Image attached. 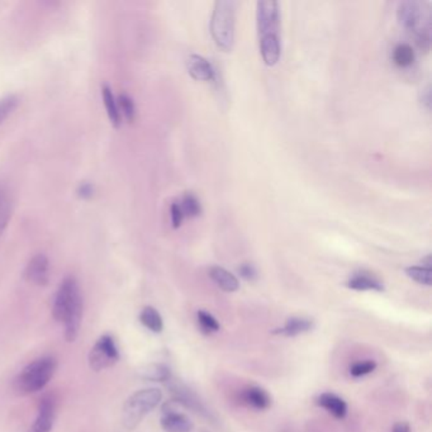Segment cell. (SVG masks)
<instances>
[{"label":"cell","instance_id":"cell-21","mask_svg":"<svg viewBox=\"0 0 432 432\" xmlns=\"http://www.w3.org/2000/svg\"><path fill=\"white\" fill-rule=\"evenodd\" d=\"M140 322H141L150 331L160 333L164 330L161 315L156 311L154 307H145L140 313Z\"/></svg>","mask_w":432,"mask_h":432},{"label":"cell","instance_id":"cell-16","mask_svg":"<svg viewBox=\"0 0 432 432\" xmlns=\"http://www.w3.org/2000/svg\"><path fill=\"white\" fill-rule=\"evenodd\" d=\"M260 51L268 66H274L280 59V41L278 34L260 36Z\"/></svg>","mask_w":432,"mask_h":432},{"label":"cell","instance_id":"cell-4","mask_svg":"<svg viewBox=\"0 0 432 432\" xmlns=\"http://www.w3.org/2000/svg\"><path fill=\"white\" fill-rule=\"evenodd\" d=\"M162 393L157 388L142 389L132 394L123 405V425L132 430L161 402Z\"/></svg>","mask_w":432,"mask_h":432},{"label":"cell","instance_id":"cell-18","mask_svg":"<svg viewBox=\"0 0 432 432\" xmlns=\"http://www.w3.org/2000/svg\"><path fill=\"white\" fill-rule=\"evenodd\" d=\"M210 277L212 278V280L224 291H236L240 288V283H238V279H237L232 273L229 271H226L224 268L221 266H213L210 269Z\"/></svg>","mask_w":432,"mask_h":432},{"label":"cell","instance_id":"cell-2","mask_svg":"<svg viewBox=\"0 0 432 432\" xmlns=\"http://www.w3.org/2000/svg\"><path fill=\"white\" fill-rule=\"evenodd\" d=\"M56 368L57 363L52 357H45L29 363L14 379V393L24 397L40 392L54 377Z\"/></svg>","mask_w":432,"mask_h":432},{"label":"cell","instance_id":"cell-20","mask_svg":"<svg viewBox=\"0 0 432 432\" xmlns=\"http://www.w3.org/2000/svg\"><path fill=\"white\" fill-rule=\"evenodd\" d=\"M101 96H103L104 106H106V109H107V113H108L109 120L112 122V124L115 127H120L121 126L122 115L120 113V109H118V104H117V101H115V95H113L112 90L107 85L101 88Z\"/></svg>","mask_w":432,"mask_h":432},{"label":"cell","instance_id":"cell-33","mask_svg":"<svg viewBox=\"0 0 432 432\" xmlns=\"http://www.w3.org/2000/svg\"><path fill=\"white\" fill-rule=\"evenodd\" d=\"M422 103L425 104L426 108L430 109V106H431V92H430V87H427V88L422 92Z\"/></svg>","mask_w":432,"mask_h":432},{"label":"cell","instance_id":"cell-14","mask_svg":"<svg viewBox=\"0 0 432 432\" xmlns=\"http://www.w3.org/2000/svg\"><path fill=\"white\" fill-rule=\"evenodd\" d=\"M243 403L257 411L268 410L271 405V394L257 385H251L243 391Z\"/></svg>","mask_w":432,"mask_h":432},{"label":"cell","instance_id":"cell-31","mask_svg":"<svg viewBox=\"0 0 432 432\" xmlns=\"http://www.w3.org/2000/svg\"><path fill=\"white\" fill-rule=\"evenodd\" d=\"M238 273L240 275L246 279V280H255L257 278V271L254 265L251 264H243L240 268H238Z\"/></svg>","mask_w":432,"mask_h":432},{"label":"cell","instance_id":"cell-15","mask_svg":"<svg viewBox=\"0 0 432 432\" xmlns=\"http://www.w3.org/2000/svg\"><path fill=\"white\" fill-rule=\"evenodd\" d=\"M188 71L193 79L198 81H210L215 79V70L210 61L206 60L199 55H190L187 61Z\"/></svg>","mask_w":432,"mask_h":432},{"label":"cell","instance_id":"cell-8","mask_svg":"<svg viewBox=\"0 0 432 432\" xmlns=\"http://www.w3.org/2000/svg\"><path fill=\"white\" fill-rule=\"evenodd\" d=\"M279 6L274 0L257 3V29L260 36L278 34Z\"/></svg>","mask_w":432,"mask_h":432},{"label":"cell","instance_id":"cell-32","mask_svg":"<svg viewBox=\"0 0 432 432\" xmlns=\"http://www.w3.org/2000/svg\"><path fill=\"white\" fill-rule=\"evenodd\" d=\"M93 193H94V188L89 182H82L80 187H79V189H78V194L82 199H88V198L93 196Z\"/></svg>","mask_w":432,"mask_h":432},{"label":"cell","instance_id":"cell-24","mask_svg":"<svg viewBox=\"0 0 432 432\" xmlns=\"http://www.w3.org/2000/svg\"><path fill=\"white\" fill-rule=\"evenodd\" d=\"M196 321L199 324V329L203 333L210 335L215 332L219 331V324L216 318L213 317L210 313L206 311L196 312Z\"/></svg>","mask_w":432,"mask_h":432},{"label":"cell","instance_id":"cell-9","mask_svg":"<svg viewBox=\"0 0 432 432\" xmlns=\"http://www.w3.org/2000/svg\"><path fill=\"white\" fill-rule=\"evenodd\" d=\"M175 402L170 401L162 405L161 427L165 432H192L194 424L184 413L178 412Z\"/></svg>","mask_w":432,"mask_h":432},{"label":"cell","instance_id":"cell-28","mask_svg":"<svg viewBox=\"0 0 432 432\" xmlns=\"http://www.w3.org/2000/svg\"><path fill=\"white\" fill-rule=\"evenodd\" d=\"M377 369V363L374 360H366V361H359L357 364L352 365L350 368V374L354 378H360L368 375Z\"/></svg>","mask_w":432,"mask_h":432},{"label":"cell","instance_id":"cell-34","mask_svg":"<svg viewBox=\"0 0 432 432\" xmlns=\"http://www.w3.org/2000/svg\"><path fill=\"white\" fill-rule=\"evenodd\" d=\"M392 432H411V429L407 422H398L393 427Z\"/></svg>","mask_w":432,"mask_h":432},{"label":"cell","instance_id":"cell-5","mask_svg":"<svg viewBox=\"0 0 432 432\" xmlns=\"http://www.w3.org/2000/svg\"><path fill=\"white\" fill-rule=\"evenodd\" d=\"M398 20L402 27L413 32L416 38L430 37V12L419 1H403L399 4Z\"/></svg>","mask_w":432,"mask_h":432},{"label":"cell","instance_id":"cell-10","mask_svg":"<svg viewBox=\"0 0 432 432\" xmlns=\"http://www.w3.org/2000/svg\"><path fill=\"white\" fill-rule=\"evenodd\" d=\"M50 261L48 257L43 254H37L32 257L24 269L26 280L38 287L48 285L50 279Z\"/></svg>","mask_w":432,"mask_h":432},{"label":"cell","instance_id":"cell-12","mask_svg":"<svg viewBox=\"0 0 432 432\" xmlns=\"http://www.w3.org/2000/svg\"><path fill=\"white\" fill-rule=\"evenodd\" d=\"M315 327V322L312 318L291 317L285 322L282 329H277L273 331L274 335H280L285 338H296L298 335H303L312 331Z\"/></svg>","mask_w":432,"mask_h":432},{"label":"cell","instance_id":"cell-22","mask_svg":"<svg viewBox=\"0 0 432 432\" xmlns=\"http://www.w3.org/2000/svg\"><path fill=\"white\" fill-rule=\"evenodd\" d=\"M141 377L151 382H166L171 378V373L166 365L151 364L142 369Z\"/></svg>","mask_w":432,"mask_h":432},{"label":"cell","instance_id":"cell-17","mask_svg":"<svg viewBox=\"0 0 432 432\" xmlns=\"http://www.w3.org/2000/svg\"><path fill=\"white\" fill-rule=\"evenodd\" d=\"M347 288L358 291H384V285L379 280L378 278L374 277L370 273H365V271H360V273L354 274L347 282Z\"/></svg>","mask_w":432,"mask_h":432},{"label":"cell","instance_id":"cell-13","mask_svg":"<svg viewBox=\"0 0 432 432\" xmlns=\"http://www.w3.org/2000/svg\"><path fill=\"white\" fill-rule=\"evenodd\" d=\"M316 403L322 407L335 419H343L347 415V403L335 393H322L316 399Z\"/></svg>","mask_w":432,"mask_h":432},{"label":"cell","instance_id":"cell-30","mask_svg":"<svg viewBox=\"0 0 432 432\" xmlns=\"http://www.w3.org/2000/svg\"><path fill=\"white\" fill-rule=\"evenodd\" d=\"M182 218H184V213H182L180 204L174 203V204L171 206V222H173V227H174V229L180 227V224H182Z\"/></svg>","mask_w":432,"mask_h":432},{"label":"cell","instance_id":"cell-11","mask_svg":"<svg viewBox=\"0 0 432 432\" xmlns=\"http://www.w3.org/2000/svg\"><path fill=\"white\" fill-rule=\"evenodd\" d=\"M56 405L52 397L41 399L38 405V415L34 419V425L29 427L28 432H51L54 426Z\"/></svg>","mask_w":432,"mask_h":432},{"label":"cell","instance_id":"cell-7","mask_svg":"<svg viewBox=\"0 0 432 432\" xmlns=\"http://www.w3.org/2000/svg\"><path fill=\"white\" fill-rule=\"evenodd\" d=\"M165 383L176 405H182V407L196 412V415H201L204 419H213V415L196 393L193 392L187 385L182 384L180 380H176L171 377Z\"/></svg>","mask_w":432,"mask_h":432},{"label":"cell","instance_id":"cell-1","mask_svg":"<svg viewBox=\"0 0 432 432\" xmlns=\"http://www.w3.org/2000/svg\"><path fill=\"white\" fill-rule=\"evenodd\" d=\"M52 316L57 322L65 324V338L69 343L75 341L80 330L82 298L74 277H66L61 282L55 296Z\"/></svg>","mask_w":432,"mask_h":432},{"label":"cell","instance_id":"cell-6","mask_svg":"<svg viewBox=\"0 0 432 432\" xmlns=\"http://www.w3.org/2000/svg\"><path fill=\"white\" fill-rule=\"evenodd\" d=\"M120 360V352L117 349L115 338L110 335H103L95 343L89 352V366L94 372H101L112 368Z\"/></svg>","mask_w":432,"mask_h":432},{"label":"cell","instance_id":"cell-26","mask_svg":"<svg viewBox=\"0 0 432 432\" xmlns=\"http://www.w3.org/2000/svg\"><path fill=\"white\" fill-rule=\"evenodd\" d=\"M118 109L120 113H123V117L129 122H132L135 120L136 108L135 103L129 98V95L122 94L118 96Z\"/></svg>","mask_w":432,"mask_h":432},{"label":"cell","instance_id":"cell-23","mask_svg":"<svg viewBox=\"0 0 432 432\" xmlns=\"http://www.w3.org/2000/svg\"><path fill=\"white\" fill-rule=\"evenodd\" d=\"M393 61L399 68H408L415 61V51L410 45H398L393 51Z\"/></svg>","mask_w":432,"mask_h":432},{"label":"cell","instance_id":"cell-29","mask_svg":"<svg viewBox=\"0 0 432 432\" xmlns=\"http://www.w3.org/2000/svg\"><path fill=\"white\" fill-rule=\"evenodd\" d=\"M184 216L196 217L201 213V204L193 194H187L180 204Z\"/></svg>","mask_w":432,"mask_h":432},{"label":"cell","instance_id":"cell-3","mask_svg":"<svg viewBox=\"0 0 432 432\" xmlns=\"http://www.w3.org/2000/svg\"><path fill=\"white\" fill-rule=\"evenodd\" d=\"M235 3L218 0L210 20V34L217 48L231 51L235 42Z\"/></svg>","mask_w":432,"mask_h":432},{"label":"cell","instance_id":"cell-19","mask_svg":"<svg viewBox=\"0 0 432 432\" xmlns=\"http://www.w3.org/2000/svg\"><path fill=\"white\" fill-rule=\"evenodd\" d=\"M13 212L12 198L6 187L0 185V237L3 236L4 231L8 227Z\"/></svg>","mask_w":432,"mask_h":432},{"label":"cell","instance_id":"cell-25","mask_svg":"<svg viewBox=\"0 0 432 432\" xmlns=\"http://www.w3.org/2000/svg\"><path fill=\"white\" fill-rule=\"evenodd\" d=\"M405 274L416 283L430 287L432 283L431 268L426 266H410L405 269Z\"/></svg>","mask_w":432,"mask_h":432},{"label":"cell","instance_id":"cell-27","mask_svg":"<svg viewBox=\"0 0 432 432\" xmlns=\"http://www.w3.org/2000/svg\"><path fill=\"white\" fill-rule=\"evenodd\" d=\"M18 98L15 95H9L0 101V124L7 120L18 107Z\"/></svg>","mask_w":432,"mask_h":432}]
</instances>
